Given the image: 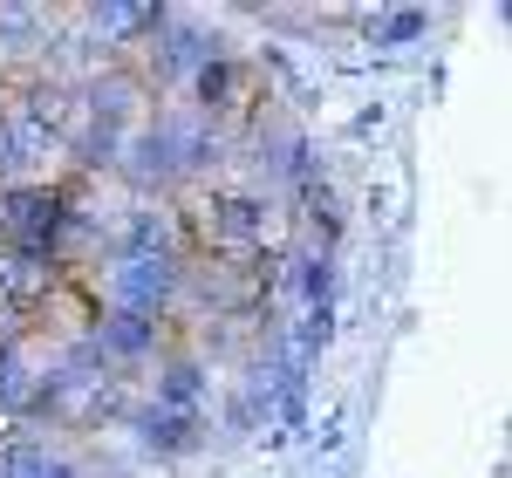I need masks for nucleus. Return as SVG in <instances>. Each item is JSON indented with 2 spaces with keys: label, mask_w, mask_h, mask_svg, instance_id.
<instances>
[{
  "label": "nucleus",
  "mask_w": 512,
  "mask_h": 478,
  "mask_svg": "<svg viewBox=\"0 0 512 478\" xmlns=\"http://www.w3.org/2000/svg\"><path fill=\"white\" fill-rule=\"evenodd\" d=\"M185 260H192V253H185ZM185 260H158V253H123V260H103V274H96V308L144 315V321H171V308H178V280H185Z\"/></svg>",
  "instance_id": "1"
},
{
  "label": "nucleus",
  "mask_w": 512,
  "mask_h": 478,
  "mask_svg": "<svg viewBox=\"0 0 512 478\" xmlns=\"http://www.w3.org/2000/svg\"><path fill=\"white\" fill-rule=\"evenodd\" d=\"M89 342L103 349V362L110 369H144V362H158L164 349H171V328L164 321H144V315H117V308H96V321H89Z\"/></svg>",
  "instance_id": "2"
},
{
  "label": "nucleus",
  "mask_w": 512,
  "mask_h": 478,
  "mask_svg": "<svg viewBox=\"0 0 512 478\" xmlns=\"http://www.w3.org/2000/svg\"><path fill=\"white\" fill-rule=\"evenodd\" d=\"M212 403V362L192 356V349H164L158 376H151V410H171V417H205Z\"/></svg>",
  "instance_id": "3"
},
{
  "label": "nucleus",
  "mask_w": 512,
  "mask_h": 478,
  "mask_svg": "<svg viewBox=\"0 0 512 478\" xmlns=\"http://www.w3.org/2000/svg\"><path fill=\"white\" fill-rule=\"evenodd\" d=\"M130 431L137 444L151 451V458H192L198 444H205V417H171V410H130Z\"/></svg>",
  "instance_id": "4"
},
{
  "label": "nucleus",
  "mask_w": 512,
  "mask_h": 478,
  "mask_svg": "<svg viewBox=\"0 0 512 478\" xmlns=\"http://www.w3.org/2000/svg\"><path fill=\"white\" fill-rule=\"evenodd\" d=\"M0 478H76V465L14 424V431H0Z\"/></svg>",
  "instance_id": "5"
},
{
  "label": "nucleus",
  "mask_w": 512,
  "mask_h": 478,
  "mask_svg": "<svg viewBox=\"0 0 512 478\" xmlns=\"http://www.w3.org/2000/svg\"><path fill=\"white\" fill-rule=\"evenodd\" d=\"M431 35V14L424 7H383V14H369V41L376 48H410V41Z\"/></svg>",
  "instance_id": "6"
}]
</instances>
